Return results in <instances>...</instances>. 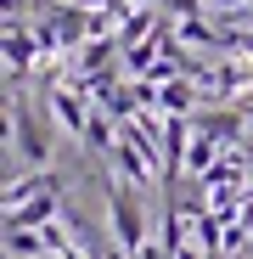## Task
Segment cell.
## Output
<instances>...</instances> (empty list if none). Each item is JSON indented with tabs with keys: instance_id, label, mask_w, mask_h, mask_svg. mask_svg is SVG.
I'll use <instances>...</instances> for the list:
<instances>
[{
	"instance_id": "12",
	"label": "cell",
	"mask_w": 253,
	"mask_h": 259,
	"mask_svg": "<svg viewBox=\"0 0 253 259\" xmlns=\"http://www.w3.org/2000/svg\"><path fill=\"white\" fill-rule=\"evenodd\" d=\"M107 62H113V39H90V46H84V57H79L84 79H90V73H107Z\"/></svg>"
},
{
	"instance_id": "8",
	"label": "cell",
	"mask_w": 253,
	"mask_h": 259,
	"mask_svg": "<svg viewBox=\"0 0 253 259\" xmlns=\"http://www.w3.org/2000/svg\"><path fill=\"white\" fill-rule=\"evenodd\" d=\"M242 124H247L242 107H208V113H197V130H203V136H214V141H236Z\"/></svg>"
},
{
	"instance_id": "9",
	"label": "cell",
	"mask_w": 253,
	"mask_h": 259,
	"mask_svg": "<svg viewBox=\"0 0 253 259\" xmlns=\"http://www.w3.org/2000/svg\"><path fill=\"white\" fill-rule=\"evenodd\" d=\"M6 259H51V242H45V231H28V226L6 231Z\"/></svg>"
},
{
	"instance_id": "15",
	"label": "cell",
	"mask_w": 253,
	"mask_h": 259,
	"mask_svg": "<svg viewBox=\"0 0 253 259\" xmlns=\"http://www.w3.org/2000/svg\"><path fill=\"white\" fill-rule=\"evenodd\" d=\"M175 259H203V253H191V248H180V253H175Z\"/></svg>"
},
{
	"instance_id": "4",
	"label": "cell",
	"mask_w": 253,
	"mask_h": 259,
	"mask_svg": "<svg viewBox=\"0 0 253 259\" xmlns=\"http://www.w3.org/2000/svg\"><path fill=\"white\" fill-rule=\"evenodd\" d=\"M34 57H45V51H39V34H28L23 23H6V84H12V91L28 79Z\"/></svg>"
},
{
	"instance_id": "11",
	"label": "cell",
	"mask_w": 253,
	"mask_h": 259,
	"mask_svg": "<svg viewBox=\"0 0 253 259\" xmlns=\"http://www.w3.org/2000/svg\"><path fill=\"white\" fill-rule=\"evenodd\" d=\"M84 147H90V152H113L118 147V130H113V113H90V130H84Z\"/></svg>"
},
{
	"instance_id": "10",
	"label": "cell",
	"mask_w": 253,
	"mask_h": 259,
	"mask_svg": "<svg viewBox=\"0 0 253 259\" xmlns=\"http://www.w3.org/2000/svg\"><path fill=\"white\" fill-rule=\"evenodd\" d=\"M214 136H203V130H191V147H186V175H208L214 169Z\"/></svg>"
},
{
	"instance_id": "14",
	"label": "cell",
	"mask_w": 253,
	"mask_h": 259,
	"mask_svg": "<svg viewBox=\"0 0 253 259\" xmlns=\"http://www.w3.org/2000/svg\"><path fill=\"white\" fill-rule=\"evenodd\" d=\"M214 12H231V6H253V0H208Z\"/></svg>"
},
{
	"instance_id": "1",
	"label": "cell",
	"mask_w": 253,
	"mask_h": 259,
	"mask_svg": "<svg viewBox=\"0 0 253 259\" xmlns=\"http://www.w3.org/2000/svg\"><path fill=\"white\" fill-rule=\"evenodd\" d=\"M107 226H113V248L124 259H135L146 248V214H141L135 192H124L118 181H107Z\"/></svg>"
},
{
	"instance_id": "16",
	"label": "cell",
	"mask_w": 253,
	"mask_h": 259,
	"mask_svg": "<svg viewBox=\"0 0 253 259\" xmlns=\"http://www.w3.org/2000/svg\"><path fill=\"white\" fill-rule=\"evenodd\" d=\"M242 113H247V124H253V102H242Z\"/></svg>"
},
{
	"instance_id": "7",
	"label": "cell",
	"mask_w": 253,
	"mask_h": 259,
	"mask_svg": "<svg viewBox=\"0 0 253 259\" xmlns=\"http://www.w3.org/2000/svg\"><path fill=\"white\" fill-rule=\"evenodd\" d=\"M158 107H163V118H186V113H197V79H169L163 91H158Z\"/></svg>"
},
{
	"instance_id": "17",
	"label": "cell",
	"mask_w": 253,
	"mask_h": 259,
	"mask_svg": "<svg viewBox=\"0 0 253 259\" xmlns=\"http://www.w3.org/2000/svg\"><path fill=\"white\" fill-rule=\"evenodd\" d=\"M242 102H253V91H247V96H242Z\"/></svg>"
},
{
	"instance_id": "13",
	"label": "cell",
	"mask_w": 253,
	"mask_h": 259,
	"mask_svg": "<svg viewBox=\"0 0 253 259\" xmlns=\"http://www.w3.org/2000/svg\"><path fill=\"white\" fill-rule=\"evenodd\" d=\"M236 214H242V226H247V237H253V197H242V203H236Z\"/></svg>"
},
{
	"instance_id": "6",
	"label": "cell",
	"mask_w": 253,
	"mask_h": 259,
	"mask_svg": "<svg viewBox=\"0 0 253 259\" xmlns=\"http://www.w3.org/2000/svg\"><path fill=\"white\" fill-rule=\"evenodd\" d=\"M51 113L62 118V130H73V136H84V130H90V107H84V91L73 96L68 84H57V91H51Z\"/></svg>"
},
{
	"instance_id": "2",
	"label": "cell",
	"mask_w": 253,
	"mask_h": 259,
	"mask_svg": "<svg viewBox=\"0 0 253 259\" xmlns=\"http://www.w3.org/2000/svg\"><path fill=\"white\" fill-rule=\"evenodd\" d=\"M6 124H12V141H17V152L34 163V169H45L51 163V136H45V124L34 118V107L12 91V113H6Z\"/></svg>"
},
{
	"instance_id": "5",
	"label": "cell",
	"mask_w": 253,
	"mask_h": 259,
	"mask_svg": "<svg viewBox=\"0 0 253 259\" xmlns=\"http://www.w3.org/2000/svg\"><path fill=\"white\" fill-rule=\"evenodd\" d=\"M107 163H113V169H118V175L130 181V186H146V181L158 175V169H152V158H146V152H141L130 136H124V130H118V147L107 152Z\"/></svg>"
},
{
	"instance_id": "3",
	"label": "cell",
	"mask_w": 253,
	"mask_h": 259,
	"mask_svg": "<svg viewBox=\"0 0 253 259\" xmlns=\"http://www.w3.org/2000/svg\"><path fill=\"white\" fill-rule=\"evenodd\" d=\"M62 208H68V203H62V181L51 175V181L39 186V192H34L28 203L6 208V231H17V226H28V231H45L51 220H62Z\"/></svg>"
}]
</instances>
